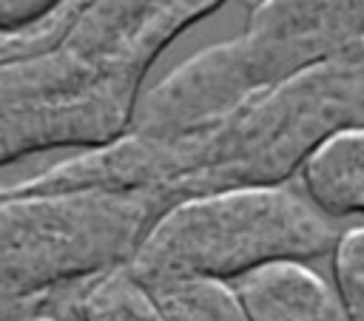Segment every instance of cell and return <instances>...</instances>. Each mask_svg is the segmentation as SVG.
Masks as SVG:
<instances>
[{
  "label": "cell",
  "mask_w": 364,
  "mask_h": 321,
  "mask_svg": "<svg viewBox=\"0 0 364 321\" xmlns=\"http://www.w3.org/2000/svg\"><path fill=\"white\" fill-rule=\"evenodd\" d=\"M233 293L250 321H350L336 287L304 261H276L239 281Z\"/></svg>",
  "instance_id": "cell-5"
},
{
  "label": "cell",
  "mask_w": 364,
  "mask_h": 321,
  "mask_svg": "<svg viewBox=\"0 0 364 321\" xmlns=\"http://www.w3.org/2000/svg\"><path fill=\"white\" fill-rule=\"evenodd\" d=\"M57 9L54 0H0V34L37 26Z\"/></svg>",
  "instance_id": "cell-11"
},
{
  "label": "cell",
  "mask_w": 364,
  "mask_h": 321,
  "mask_svg": "<svg viewBox=\"0 0 364 321\" xmlns=\"http://www.w3.org/2000/svg\"><path fill=\"white\" fill-rule=\"evenodd\" d=\"M168 321H250L233 284L208 278H171L145 284Z\"/></svg>",
  "instance_id": "cell-8"
},
{
  "label": "cell",
  "mask_w": 364,
  "mask_h": 321,
  "mask_svg": "<svg viewBox=\"0 0 364 321\" xmlns=\"http://www.w3.org/2000/svg\"><path fill=\"white\" fill-rule=\"evenodd\" d=\"M65 307L80 321H168L154 293L128 270V264L77 287Z\"/></svg>",
  "instance_id": "cell-7"
},
{
  "label": "cell",
  "mask_w": 364,
  "mask_h": 321,
  "mask_svg": "<svg viewBox=\"0 0 364 321\" xmlns=\"http://www.w3.org/2000/svg\"><path fill=\"white\" fill-rule=\"evenodd\" d=\"M333 253V287L350 321H364V224L341 230Z\"/></svg>",
  "instance_id": "cell-9"
},
{
  "label": "cell",
  "mask_w": 364,
  "mask_h": 321,
  "mask_svg": "<svg viewBox=\"0 0 364 321\" xmlns=\"http://www.w3.org/2000/svg\"><path fill=\"white\" fill-rule=\"evenodd\" d=\"M216 9V0L85 3L57 45L0 62V159L125 136L145 71Z\"/></svg>",
  "instance_id": "cell-1"
},
{
  "label": "cell",
  "mask_w": 364,
  "mask_h": 321,
  "mask_svg": "<svg viewBox=\"0 0 364 321\" xmlns=\"http://www.w3.org/2000/svg\"><path fill=\"white\" fill-rule=\"evenodd\" d=\"M364 128V37L279 82L213 134L162 145L159 207L228 190L287 185L330 136Z\"/></svg>",
  "instance_id": "cell-2"
},
{
  "label": "cell",
  "mask_w": 364,
  "mask_h": 321,
  "mask_svg": "<svg viewBox=\"0 0 364 321\" xmlns=\"http://www.w3.org/2000/svg\"><path fill=\"white\" fill-rule=\"evenodd\" d=\"M338 236V224L290 182L228 187L162 210L142 236L128 270L142 284L171 278L230 284L276 261L324 256Z\"/></svg>",
  "instance_id": "cell-4"
},
{
  "label": "cell",
  "mask_w": 364,
  "mask_h": 321,
  "mask_svg": "<svg viewBox=\"0 0 364 321\" xmlns=\"http://www.w3.org/2000/svg\"><path fill=\"white\" fill-rule=\"evenodd\" d=\"M301 193L327 219L364 216V128L324 139L299 168Z\"/></svg>",
  "instance_id": "cell-6"
},
{
  "label": "cell",
  "mask_w": 364,
  "mask_h": 321,
  "mask_svg": "<svg viewBox=\"0 0 364 321\" xmlns=\"http://www.w3.org/2000/svg\"><path fill=\"white\" fill-rule=\"evenodd\" d=\"M3 321H60V318H57V312H20V315L3 318Z\"/></svg>",
  "instance_id": "cell-12"
},
{
  "label": "cell",
  "mask_w": 364,
  "mask_h": 321,
  "mask_svg": "<svg viewBox=\"0 0 364 321\" xmlns=\"http://www.w3.org/2000/svg\"><path fill=\"white\" fill-rule=\"evenodd\" d=\"M156 216L136 193L0 187V321L51 312L77 287L128 264Z\"/></svg>",
  "instance_id": "cell-3"
},
{
  "label": "cell",
  "mask_w": 364,
  "mask_h": 321,
  "mask_svg": "<svg viewBox=\"0 0 364 321\" xmlns=\"http://www.w3.org/2000/svg\"><path fill=\"white\" fill-rule=\"evenodd\" d=\"M74 17H77V9L68 3H60L37 26H28V28L11 31V34H0V62H11V60H23V57L48 51L51 45H57L65 37Z\"/></svg>",
  "instance_id": "cell-10"
}]
</instances>
